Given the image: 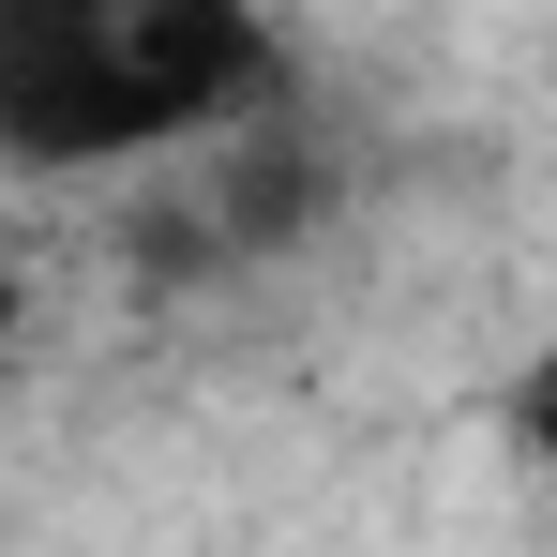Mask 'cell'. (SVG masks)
Returning <instances> with one entry per match:
<instances>
[{"mask_svg":"<svg viewBox=\"0 0 557 557\" xmlns=\"http://www.w3.org/2000/svg\"><path fill=\"white\" fill-rule=\"evenodd\" d=\"M272 91L257 0H0V166H136Z\"/></svg>","mask_w":557,"mask_h":557,"instance_id":"cell-1","label":"cell"},{"mask_svg":"<svg viewBox=\"0 0 557 557\" xmlns=\"http://www.w3.org/2000/svg\"><path fill=\"white\" fill-rule=\"evenodd\" d=\"M528 453H543V482H557V362L528 376Z\"/></svg>","mask_w":557,"mask_h":557,"instance_id":"cell-2","label":"cell"},{"mask_svg":"<svg viewBox=\"0 0 557 557\" xmlns=\"http://www.w3.org/2000/svg\"><path fill=\"white\" fill-rule=\"evenodd\" d=\"M0 332H15V272H0Z\"/></svg>","mask_w":557,"mask_h":557,"instance_id":"cell-3","label":"cell"}]
</instances>
